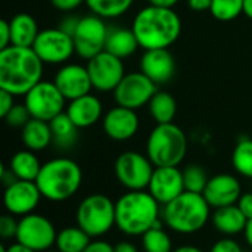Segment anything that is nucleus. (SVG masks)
I'll use <instances>...</instances> for the list:
<instances>
[{
    "instance_id": "nucleus-40",
    "label": "nucleus",
    "mask_w": 252,
    "mask_h": 252,
    "mask_svg": "<svg viewBox=\"0 0 252 252\" xmlns=\"http://www.w3.org/2000/svg\"><path fill=\"white\" fill-rule=\"evenodd\" d=\"M50 3L53 4L55 9L62 10V12H72L75 9H78L83 3H86V0H50Z\"/></svg>"
},
{
    "instance_id": "nucleus-47",
    "label": "nucleus",
    "mask_w": 252,
    "mask_h": 252,
    "mask_svg": "<svg viewBox=\"0 0 252 252\" xmlns=\"http://www.w3.org/2000/svg\"><path fill=\"white\" fill-rule=\"evenodd\" d=\"M6 252H35V251H34V250H31V248H28V247H25V245H22V244H19V242H15V244H12V245L6 247Z\"/></svg>"
},
{
    "instance_id": "nucleus-9",
    "label": "nucleus",
    "mask_w": 252,
    "mask_h": 252,
    "mask_svg": "<svg viewBox=\"0 0 252 252\" xmlns=\"http://www.w3.org/2000/svg\"><path fill=\"white\" fill-rule=\"evenodd\" d=\"M24 103L31 114V118L50 123L66 109V99L53 81L41 80L25 96Z\"/></svg>"
},
{
    "instance_id": "nucleus-30",
    "label": "nucleus",
    "mask_w": 252,
    "mask_h": 252,
    "mask_svg": "<svg viewBox=\"0 0 252 252\" xmlns=\"http://www.w3.org/2000/svg\"><path fill=\"white\" fill-rule=\"evenodd\" d=\"M133 3L134 0H86V6L90 12L103 19L123 16L133 6Z\"/></svg>"
},
{
    "instance_id": "nucleus-3",
    "label": "nucleus",
    "mask_w": 252,
    "mask_h": 252,
    "mask_svg": "<svg viewBox=\"0 0 252 252\" xmlns=\"http://www.w3.org/2000/svg\"><path fill=\"white\" fill-rule=\"evenodd\" d=\"M161 211L148 190H127L115 202V226L127 236H142L161 220Z\"/></svg>"
},
{
    "instance_id": "nucleus-51",
    "label": "nucleus",
    "mask_w": 252,
    "mask_h": 252,
    "mask_svg": "<svg viewBox=\"0 0 252 252\" xmlns=\"http://www.w3.org/2000/svg\"><path fill=\"white\" fill-rule=\"evenodd\" d=\"M0 252H6V245H4V244L0 247Z\"/></svg>"
},
{
    "instance_id": "nucleus-12",
    "label": "nucleus",
    "mask_w": 252,
    "mask_h": 252,
    "mask_svg": "<svg viewBox=\"0 0 252 252\" xmlns=\"http://www.w3.org/2000/svg\"><path fill=\"white\" fill-rule=\"evenodd\" d=\"M32 49L44 65H63L75 53L72 35L59 27L41 30Z\"/></svg>"
},
{
    "instance_id": "nucleus-4",
    "label": "nucleus",
    "mask_w": 252,
    "mask_h": 252,
    "mask_svg": "<svg viewBox=\"0 0 252 252\" xmlns=\"http://www.w3.org/2000/svg\"><path fill=\"white\" fill-rule=\"evenodd\" d=\"M83 170L71 158H52L41 165L35 179L41 196L50 202H65L81 188Z\"/></svg>"
},
{
    "instance_id": "nucleus-7",
    "label": "nucleus",
    "mask_w": 252,
    "mask_h": 252,
    "mask_svg": "<svg viewBox=\"0 0 252 252\" xmlns=\"http://www.w3.org/2000/svg\"><path fill=\"white\" fill-rule=\"evenodd\" d=\"M75 221L92 239H100L115 226V202L103 193L87 195L77 207Z\"/></svg>"
},
{
    "instance_id": "nucleus-49",
    "label": "nucleus",
    "mask_w": 252,
    "mask_h": 252,
    "mask_svg": "<svg viewBox=\"0 0 252 252\" xmlns=\"http://www.w3.org/2000/svg\"><path fill=\"white\" fill-rule=\"evenodd\" d=\"M173 252H205L202 251L201 248L195 247V245H182L176 250H173Z\"/></svg>"
},
{
    "instance_id": "nucleus-23",
    "label": "nucleus",
    "mask_w": 252,
    "mask_h": 252,
    "mask_svg": "<svg viewBox=\"0 0 252 252\" xmlns=\"http://www.w3.org/2000/svg\"><path fill=\"white\" fill-rule=\"evenodd\" d=\"M10 32H12V46L19 47H32L40 30L35 18L30 13L21 12L9 19Z\"/></svg>"
},
{
    "instance_id": "nucleus-11",
    "label": "nucleus",
    "mask_w": 252,
    "mask_h": 252,
    "mask_svg": "<svg viewBox=\"0 0 252 252\" xmlns=\"http://www.w3.org/2000/svg\"><path fill=\"white\" fill-rule=\"evenodd\" d=\"M56 238V227L47 217L32 213L19 219L18 232L15 238L16 242L34 250L35 252H44L55 247Z\"/></svg>"
},
{
    "instance_id": "nucleus-28",
    "label": "nucleus",
    "mask_w": 252,
    "mask_h": 252,
    "mask_svg": "<svg viewBox=\"0 0 252 252\" xmlns=\"http://www.w3.org/2000/svg\"><path fill=\"white\" fill-rule=\"evenodd\" d=\"M149 114L157 124L173 123L177 114V102L174 96L164 90H157L148 103Z\"/></svg>"
},
{
    "instance_id": "nucleus-33",
    "label": "nucleus",
    "mask_w": 252,
    "mask_h": 252,
    "mask_svg": "<svg viewBox=\"0 0 252 252\" xmlns=\"http://www.w3.org/2000/svg\"><path fill=\"white\" fill-rule=\"evenodd\" d=\"M210 13L217 21H233L244 13V0H213Z\"/></svg>"
},
{
    "instance_id": "nucleus-46",
    "label": "nucleus",
    "mask_w": 252,
    "mask_h": 252,
    "mask_svg": "<svg viewBox=\"0 0 252 252\" xmlns=\"http://www.w3.org/2000/svg\"><path fill=\"white\" fill-rule=\"evenodd\" d=\"M179 0H148V4L159 6V7H174Z\"/></svg>"
},
{
    "instance_id": "nucleus-37",
    "label": "nucleus",
    "mask_w": 252,
    "mask_h": 252,
    "mask_svg": "<svg viewBox=\"0 0 252 252\" xmlns=\"http://www.w3.org/2000/svg\"><path fill=\"white\" fill-rule=\"evenodd\" d=\"M210 252H244V250L233 238L224 236L211 247Z\"/></svg>"
},
{
    "instance_id": "nucleus-10",
    "label": "nucleus",
    "mask_w": 252,
    "mask_h": 252,
    "mask_svg": "<svg viewBox=\"0 0 252 252\" xmlns=\"http://www.w3.org/2000/svg\"><path fill=\"white\" fill-rule=\"evenodd\" d=\"M108 31L109 28L106 27L105 19L94 13L80 18L77 28L72 34L75 53L80 58L89 61L103 52Z\"/></svg>"
},
{
    "instance_id": "nucleus-27",
    "label": "nucleus",
    "mask_w": 252,
    "mask_h": 252,
    "mask_svg": "<svg viewBox=\"0 0 252 252\" xmlns=\"http://www.w3.org/2000/svg\"><path fill=\"white\" fill-rule=\"evenodd\" d=\"M53 145L59 149H69L75 145L78 139V127L71 121L66 112L59 114L50 123Z\"/></svg>"
},
{
    "instance_id": "nucleus-21",
    "label": "nucleus",
    "mask_w": 252,
    "mask_h": 252,
    "mask_svg": "<svg viewBox=\"0 0 252 252\" xmlns=\"http://www.w3.org/2000/svg\"><path fill=\"white\" fill-rule=\"evenodd\" d=\"M65 112L71 118V121L81 130L94 126L100 118H103L102 102L97 96L89 93L74 100H69Z\"/></svg>"
},
{
    "instance_id": "nucleus-18",
    "label": "nucleus",
    "mask_w": 252,
    "mask_h": 252,
    "mask_svg": "<svg viewBox=\"0 0 252 252\" xmlns=\"http://www.w3.org/2000/svg\"><path fill=\"white\" fill-rule=\"evenodd\" d=\"M139 126L140 120L137 112L120 105L111 108L102 118L105 134L115 142H126L133 139L139 131Z\"/></svg>"
},
{
    "instance_id": "nucleus-5",
    "label": "nucleus",
    "mask_w": 252,
    "mask_h": 252,
    "mask_svg": "<svg viewBox=\"0 0 252 252\" xmlns=\"http://www.w3.org/2000/svg\"><path fill=\"white\" fill-rule=\"evenodd\" d=\"M211 205L202 193L185 190L174 201L162 207L164 224L179 235H193L205 227L211 219Z\"/></svg>"
},
{
    "instance_id": "nucleus-31",
    "label": "nucleus",
    "mask_w": 252,
    "mask_h": 252,
    "mask_svg": "<svg viewBox=\"0 0 252 252\" xmlns=\"http://www.w3.org/2000/svg\"><path fill=\"white\" fill-rule=\"evenodd\" d=\"M162 219L142 235V245L145 252H173V242L170 235L162 227Z\"/></svg>"
},
{
    "instance_id": "nucleus-42",
    "label": "nucleus",
    "mask_w": 252,
    "mask_h": 252,
    "mask_svg": "<svg viewBox=\"0 0 252 252\" xmlns=\"http://www.w3.org/2000/svg\"><path fill=\"white\" fill-rule=\"evenodd\" d=\"M83 252H115V250L109 242L102 241V239H94Z\"/></svg>"
},
{
    "instance_id": "nucleus-35",
    "label": "nucleus",
    "mask_w": 252,
    "mask_h": 252,
    "mask_svg": "<svg viewBox=\"0 0 252 252\" xmlns=\"http://www.w3.org/2000/svg\"><path fill=\"white\" fill-rule=\"evenodd\" d=\"M3 120L6 121V124L9 127L22 128L31 120V114L27 109L25 103H15L13 108L7 112V115Z\"/></svg>"
},
{
    "instance_id": "nucleus-45",
    "label": "nucleus",
    "mask_w": 252,
    "mask_h": 252,
    "mask_svg": "<svg viewBox=\"0 0 252 252\" xmlns=\"http://www.w3.org/2000/svg\"><path fill=\"white\" fill-rule=\"evenodd\" d=\"M114 250H115V252H139V250L136 248V245H134V244L127 242V241L117 244V245L114 247Z\"/></svg>"
},
{
    "instance_id": "nucleus-20",
    "label": "nucleus",
    "mask_w": 252,
    "mask_h": 252,
    "mask_svg": "<svg viewBox=\"0 0 252 252\" xmlns=\"http://www.w3.org/2000/svg\"><path fill=\"white\" fill-rule=\"evenodd\" d=\"M139 66L140 72L157 86L168 83L176 74V61L168 49L143 50Z\"/></svg>"
},
{
    "instance_id": "nucleus-15",
    "label": "nucleus",
    "mask_w": 252,
    "mask_h": 252,
    "mask_svg": "<svg viewBox=\"0 0 252 252\" xmlns=\"http://www.w3.org/2000/svg\"><path fill=\"white\" fill-rule=\"evenodd\" d=\"M41 198V192L35 182L16 180L4 188L3 205L9 214L15 217H24L34 213Z\"/></svg>"
},
{
    "instance_id": "nucleus-43",
    "label": "nucleus",
    "mask_w": 252,
    "mask_h": 252,
    "mask_svg": "<svg viewBox=\"0 0 252 252\" xmlns=\"http://www.w3.org/2000/svg\"><path fill=\"white\" fill-rule=\"evenodd\" d=\"M211 1L213 0H188V6L193 12H205L211 9Z\"/></svg>"
},
{
    "instance_id": "nucleus-32",
    "label": "nucleus",
    "mask_w": 252,
    "mask_h": 252,
    "mask_svg": "<svg viewBox=\"0 0 252 252\" xmlns=\"http://www.w3.org/2000/svg\"><path fill=\"white\" fill-rule=\"evenodd\" d=\"M232 165L235 171L247 179H252V139H242L232 152Z\"/></svg>"
},
{
    "instance_id": "nucleus-44",
    "label": "nucleus",
    "mask_w": 252,
    "mask_h": 252,
    "mask_svg": "<svg viewBox=\"0 0 252 252\" xmlns=\"http://www.w3.org/2000/svg\"><path fill=\"white\" fill-rule=\"evenodd\" d=\"M78 21H80V18L68 16V18H65V19L62 21V24L59 25V28H61V30H63L65 32H68L69 35H72V34H74V31H75V28H77Z\"/></svg>"
},
{
    "instance_id": "nucleus-6",
    "label": "nucleus",
    "mask_w": 252,
    "mask_h": 252,
    "mask_svg": "<svg viewBox=\"0 0 252 252\" xmlns=\"http://www.w3.org/2000/svg\"><path fill=\"white\" fill-rule=\"evenodd\" d=\"M188 154V136L174 123L157 124L146 140V155L155 167H179Z\"/></svg>"
},
{
    "instance_id": "nucleus-17",
    "label": "nucleus",
    "mask_w": 252,
    "mask_h": 252,
    "mask_svg": "<svg viewBox=\"0 0 252 252\" xmlns=\"http://www.w3.org/2000/svg\"><path fill=\"white\" fill-rule=\"evenodd\" d=\"M53 83L68 102L89 94L93 89L87 66L80 63H63L55 74Z\"/></svg>"
},
{
    "instance_id": "nucleus-2",
    "label": "nucleus",
    "mask_w": 252,
    "mask_h": 252,
    "mask_svg": "<svg viewBox=\"0 0 252 252\" xmlns=\"http://www.w3.org/2000/svg\"><path fill=\"white\" fill-rule=\"evenodd\" d=\"M44 63L32 47L9 46L0 50V89L25 96L41 81Z\"/></svg>"
},
{
    "instance_id": "nucleus-13",
    "label": "nucleus",
    "mask_w": 252,
    "mask_h": 252,
    "mask_svg": "<svg viewBox=\"0 0 252 252\" xmlns=\"http://www.w3.org/2000/svg\"><path fill=\"white\" fill-rule=\"evenodd\" d=\"M157 87L158 86L151 81L143 72L136 71L126 74L112 93L117 105L137 111L142 106H148L149 100L158 90Z\"/></svg>"
},
{
    "instance_id": "nucleus-50",
    "label": "nucleus",
    "mask_w": 252,
    "mask_h": 252,
    "mask_svg": "<svg viewBox=\"0 0 252 252\" xmlns=\"http://www.w3.org/2000/svg\"><path fill=\"white\" fill-rule=\"evenodd\" d=\"M244 15L252 19V0H244Z\"/></svg>"
},
{
    "instance_id": "nucleus-39",
    "label": "nucleus",
    "mask_w": 252,
    "mask_h": 252,
    "mask_svg": "<svg viewBox=\"0 0 252 252\" xmlns=\"http://www.w3.org/2000/svg\"><path fill=\"white\" fill-rule=\"evenodd\" d=\"M12 46V32H10V24L6 19L0 21V50Z\"/></svg>"
},
{
    "instance_id": "nucleus-26",
    "label": "nucleus",
    "mask_w": 252,
    "mask_h": 252,
    "mask_svg": "<svg viewBox=\"0 0 252 252\" xmlns=\"http://www.w3.org/2000/svg\"><path fill=\"white\" fill-rule=\"evenodd\" d=\"M41 162L35 152L30 149H22L18 151L12 155L7 168L13 173V176L18 180H28V182H35L40 170H41Z\"/></svg>"
},
{
    "instance_id": "nucleus-48",
    "label": "nucleus",
    "mask_w": 252,
    "mask_h": 252,
    "mask_svg": "<svg viewBox=\"0 0 252 252\" xmlns=\"http://www.w3.org/2000/svg\"><path fill=\"white\" fill-rule=\"evenodd\" d=\"M244 236H245V241H247V244L250 245V248H252V219H250L248 223H247Z\"/></svg>"
},
{
    "instance_id": "nucleus-8",
    "label": "nucleus",
    "mask_w": 252,
    "mask_h": 252,
    "mask_svg": "<svg viewBox=\"0 0 252 252\" xmlns=\"http://www.w3.org/2000/svg\"><path fill=\"white\" fill-rule=\"evenodd\" d=\"M155 165L148 158L136 151H126L115 159L114 173L118 183L127 190H148Z\"/></svg>"
},
{
    "instance_id": "nucleus-16",
    "label": "nucleus",
    "mask_w": 252,
    "mask_h": 252,
    "mask_svg": "<svg viewBox=\"0 0 252 252\" xmlns=\"http://www.w3.org/2000/svg\"><path fill=\"white\" fill-rule=\"evenodd\" d=\"M183 170L179 167H155L148 192L161 204H170L185 192Z\"/></svg>"
},
{
    "instance_id": "nucleus-41",
    "label": "nucleus",
    "mask_w": 252,
    "mask_h": 252,
    "mask_svg": "<svg viewBox=\"0 0 252 252\" xmlns=\"http://www.w3.org/2000/svg\"><path fill=\"white\" fill-rule=\"evenodd\" d=\"M236 205L239 207V210L245 214L248 220L252 219V192H244Z\"/></svg>"
},
{
    "instance_id": "nucleus-34",
    "label": "nucleus",
    "mask_w": 252,
    "mask_h": 252,
    "mask_svg": "<svg viewBox=\"0 0 252 252\" xmlns=\"http://www.w3.org/2000/svg\"><path fill=\"white\" fill-rule=\"evenodd\" d=\"M183 180H185V189L188 192L204 193L210 177L207 176L204 167L198 164H190L183 170Z\"/></svg>"
},
{
    "instance_id": "nucleus-24",
    "label": "nucleus",
    "mask_w": 252,
    "mask_h": 252,
    "mask_svg": "<svg viewBox=\"0 0 252 252\" xmlns=\"http://www.w3.org/2000/svg\"><path fill=\"white\" fill-rule=\"evenodd\" d=\"M21 140L25 149H30L32 152L44 151L47 146L53 143L50 124L43 120L31 118L21 128Z\"/></svg>"
},
{
    "instance_id": "nucleus-52",
    "label": "nucleus",
    "mask_w": 252,
    "mask_h": 252,
    "mask_svg": "<svg viewBox=\"0 0 252 252\" xmlns=\"http://www.w3.org/2000/svg\"><path fill=\"white\" fill-rule=\"evenodd\" d=\"M44 252H59V251H58V250H56V251H55V250H47V251H44Z\"/></svg>"
},
{
    "instance_id": "nucleus-38",
    "label": "nucleus",
    "mask_w": 252,
    "mask_h": 252,
    "mask_svg": "<svg viewBox=\"0 0 252 252\" xmlns=\"http://www.w3.org/2000/svg\"><path fill=\"white\" fill-rule=\"evenodd\" d=\"M13 105H15V96L0 89V117L4 118L7 112L13 108Z\"/></svg>"
},
{
    "instance_id": "nucleus-19",
    "label": "nucleus",
    "mask_w": 252,
    "mask_h": 252,
    "mask_svg": "<svg viewBox=\"0 0 252 252\" xmlns=\"http://www.w3.org/2000/svg\"><path fill=\"white\" fill-rule=\"evenodd\" d=\"M242 193L244 192L241 188V182L236 176L229 173H220L210 177L202 195L211 205V208L217 210L221 207L238 204Z\"/></svg>"
},
{
    "instance_id": "nucleus-22",
    "label": "nucleus",
    "mask_w": 252,
    "mask_h": 252,
    "mask_svg": "<svg viewBox=\"0 0 252 252\" xmlns=\"http://www.w3.org/2000/svg\"><path fill=\"white\" fill-rule=\"evenodd\" d=\"M248 219L245 214L239 210V207L229 205V207H221L214 210L213 213V224L216 230L227 238L238 236L245 232Z\"/></svg>"
},
{
    "instance_id": "nucleus-29",
    "label": "nucleus",
    "mask_w": 252,
    "mask_h": 252,
    "mask_svg": "<svg viewBox=\"0 0 252 252\" xmlns=\"http://www.w3.org/2000/svg\"><path fill=\"white\" fill-rule=\"evenodd\" d=\"M90 242L92 238L81 227L68 226L58 232L55 247L59 252H83Z\"/></svg>"
},
{
    "instance_id": "nucleus-25",
    "label": "nucleus",
    "mask_w": 252,
    "mask_h": 252,
    "mask_svg": "<svg viewBox=\"0 0 252 252\" xmlns=\"http://www.w3.org/2000/svg\"><path fill=\"white\" fill-rule=\"evenodd\" d=\"M140 47L136 34L131 28H109L105 50L112 53L114 56L124 59L136 53V50Z\"/></svg>"
},
{
    "instance_id": "nucleus-36",
    "label": "nucleus",
    "mask_w": 252,
    "mask_h": 252,
    "mask_svg": "<svg viewBox=\"0 0 252 252\" xmlns=\"http://www.w3.org/2000/svg\"><path fill=\"white\" fill-rule=\"evenodd\" d=\"M18 223L19 220L15 219L12 214H3L0 217V238L7 241V239H15L16 232H18Z\"/></svg>"
},
{
    "instance_id": "nucleus-14",
    "label": "nucleus",
    "mask_w": 252,
    "mask_h": 252,
    "mask_svg": "<svg viewBox=\"0 0 252 252\" xmlns=\"http://www.w3.org/2000/svg\"><path fill=\"white\" fill-rule=\"evenodd\" d=\"M92 86L97 92H114L126 75L123 59L103 50L87 61Z\"/></svg>"
},
{
    "instance_id": "nucleus-1",
    "label": "nucleus",
    "mask_w": 252,
    "mask_h": 252,
    "mask_svg": "<svg viewBox=\"0 0 252 252\" xmlns=\"http://www.w3.org/2000/svg\"><path fill=\"white\" fill-rule=\"evenodd\" d=\"M131 30L143 50L168 49L180 37L182 19L173 7L148 4L136 13Z\"/></svg>"
}]
</instances>
